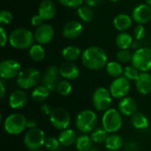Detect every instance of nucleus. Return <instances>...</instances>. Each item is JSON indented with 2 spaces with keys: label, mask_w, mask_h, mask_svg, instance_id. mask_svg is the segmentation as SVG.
Wrapping results in <instances>:
<instances>
[{
  "label": "nucleus",
  "mask_w": 151,
  "mask_h": 151,
  "mask_svg": "<svg viewBox=\"0 0 151 151\" xmlns=\"http://www.w3.org/2000/svg\"><path fill=\"white\" fill-rule=\"evenodd\" d=\"M81 63L88 70L98 71L106 66L108 57L104 49L97 46L87 48L81 55Z\"/></svg>",
  "instance_id": "obj_1"
},
{
  "label": "nucleus",
  "mask_w": 151,
  "mask_h": 151,
  "mask_svg": "<svg viewBox=\"0 0 151 151\" xmlns=\"http://www.w3.org/2000/svg\"><path fill=\"white\" fill-rule=\"evenodd\" d=\"M35 41V35L26 27H18L9 35L10 45L16 50L29 49Z\"/></svg>",
  "instance_id": "obj_2"
},
{
  "label": "nucleus",
  "mask_w": 151,
  "mask_h": 151,
  "mask_svg": "<svg viewBox=\"0 0 151 151\" xmlns=\"http://www.w3.org/2000/svg\"><path fill=\"white\" fill-rule=\"evenodd\" d=\"M27 128V119L21 113H12L4 121V131L11 135H19Z\"/></svg>",
  "instance_id": "obj_3"
},
{
  "label": "nucleus",
  "mask_w": 151,
  "mask_h": 151,
  "mask_svg": "<svg viewBox=\"0 0 151 151\" xmlns=\"http://www.w3.org/2000/svg\"><path fill=\"white\" fill-rule=\"evenodd\" d=\"M97 121L98 118L95 111L91 110H83L77 114L75 126L81 133L88 134L96 128Z\"/></svg>",
  "instance_id": "obj_4"
},
{
  "label": "nucleus",
  "mask_w": 151,
  "mask_h": 151,
  "mask_svg": "<svg viewBox=\"0 0 151 151\" xmlns=\"http://www.w3.org/2000/svg\"><path fill=\"white\" fill-rule=\"evenodd\" d=\"M122 114L119 110L110 108L104 111L102 118V125L108 134H115L119 131L122 127Z\"/></svg>",
  "instance_id": "obj_5"
},
{
  "label": "nucleus",
  "mask_w": 151,
  "mask_h": 151,
  "mask_svg": "<svg viewBox=\"0 0 151 151\" xmlns=\"http://www.w3.org/2000/svg\"><path fill=\"white\" fill-rule=\"evenodd\" d=\"M42 78L41 73L33 67L21 70L17 77V84L21 89H30L37 86Z\"/></svg>",
  "instance_id": "obj_6"
},
{
  "label": "nucleus",
  "mask_w": 151,
  "mask_h": 151,
  "mask_svg": "<svg viewBox=\"0 0 151 151\" xmlns=\"http://www.w3.org/2000/svg\"><path fill=\"white\" fill-rule=\"evenodd\" d=\"M46 135L45 133L36 127L33 129H28V131L26 132L24 135V145L25 147L29 150H40L42 146L45 144L46 141Z\"/></svg>",
  "instance_id": "obj_7"
},
{
  "label": "nucleus",
  "mask_w": 151,
  "mask_h": 151,
  "mask_svg": "<svg viewBox=\"0 0 151 151\" xmlns=\"http://www.w3.org/2000/svg\"><path fill=\"white\" fill-rule=\"evenodd\" d=\"M112 96L109 89L104 87L97 88L92 96L94 108L98 111H105L109 110L112 104Z\"/></svg>",
  "instance_id": "obj_8"
},
{
  "label": "nucleus",
  "mask_w": 151,
  "mask_h": 151,
  "mask_svg": "<svg viewBox=\"0 0 151 151\" xmlns=\"http://www.w3.org/2000/svg\"><path fill=\"white\" fill-rule=\"evenodd\" d=\"M132 65L141 73L151 70V49L139 48L133 54Z\"/></svg>",
  "instance_id": "obj_9"
},
{
  "label": "nucleus",
  "mask_w": 151,
  "mask_h": 151,
  "mask_svg": "<svg viewBox=\"0 0 151 151\" xmlns=\"http://www.w3.org/2000/svg\"><path fill=\"white\" fill-rule=\"evenodd\" d=\"M50 121L54 128L62 131L68 128L70 126L71 115L68 111L64 108H55L50 116Z\"/></svg>",
  "instance_id": "obj_10"
},
{
  "label": "nucleus",
  "mask_w": 151,
  "mask_h": 151,
  "mask_svg": "<svg viewBox=\"0 0 151 151\" xmlns=\"http://www.w3.org/2000/svg\"><path fill=\"white\" fill-rule=\"evenodd\" d=\"M130 88V81L126 77L121 76L119 78H115L113 80V81L110 85L109 90L113 98L122 99L127 96Z\"/></svg>",
  "instance_id": "obj_11"
},
{
  "label": "nucleus",
  "mask_w": 151,
  "mask_h": 151,
  "mask_svg": "<svg viewBox=\"0 0 151 151\" xmlns=\"http://www.w3.org/2000/svg\"><path fill=\"white\" fill-rule=\"evenodd\" d=\"M20 72L21 65L15 59H4L0 64V76L3 80H11L18 77Z\"/></svg>",
  "instance_id": "obj_12"
},
{
  "label": "nucleus",
  "mask_w": 151,
  "mask_h": 151,
  "mask_svg": "<svg viewBox=\"0 0 151 151\" xmlns=\"http://www.w3.org/2000/svg\"><path fill=\"white\" fill-rule=\"evenodd\" d=\"M59 76H60L59 67L57 65H50L46 69V71L42 78V85L45 86L50 92L55 91L57 89L58 82L60 81Z\"/></svg>",
  "instance_id": "obj_13"
},
{
  "label": "nucleus",
  "mask_w": 151,
  "mask_h": 151,
  "mask_svg": "<svg viewBox=\"0 0 151 151\" xmlns=\"http://www.w3.org/2000/svg\"><path fill=\"white\" fill-rule=\"evenodd\" d=\"M132 18L138 25H144L151 20V7L147 4H140L134 7Z\"/></svg>",
  "instance_id": "obj_14"
},
{
  "label": "nucleus",
  "mask_w": 151,
  "mask_h": 151,
  "mask_svg": "<svg viewBox=\"0 0 151 151\" xmlns=\"http://www.w3.org/2000/svg\"><path fill=\"white\" fill-rule=\"evenodd\" d=\"M35 40L39 44H47L50 42L55 35L54 28L50 24H42L41 27H37L34 33Z\"/></svg>",
  "instance_id": "obj_15"
},
{
  "label": "nucleus",
  "mask_w": 151,
  "mask_h": 151,
  "mask_svg": "<svg viewBox=\"0 0 151 151\" xmlns=\"http://www.w3.org/2000/svg\"><path fill=\"white\" fill-rule=\"evenodd\" d=\"M59 73L65 80L73 81L80 76V68L74 62L65 61L59 66Z\"/></svg>",
  "instance_id": "obj_16"
},
{
  "label": "nucleus",
  "mask_w": 151,
  "mask_h": 151,
  "mask_svg": "<svg viewBox=\"0 0 151 151\" xmlns=\"http://www.w3.org/2000/svg\"><path fill=\"white\" fill-rule=\"evenodd\" d=\"M118 110L123 116L126 117H132L134 114L137 112L138 105L136 101L129 96H126L119 102Z\"/></svg>",
  "instance_id": "obj_17"
},
{
  "label": "nucleus",
  "mask_w": 151,
  "mask_h": 151,
  "mask_svg": "<svg viewBox=\"0 0 151 151\" xmlns=\"http://www.w3.org/2000/svg\"><path fill=\"white\" fill-rule=\"evenodd\" d=\"M83 32V26L78 20H70L63 27L62 34L67 39H76Z\"/></svg>",
  "instance_id": "obj_18"
},
{
  "label": "nucleus",
  "mask_w": 151,
  "mask_h": 151,
  "mask_svg": "<svg viewBox=\"0 0 151 151\" xmlns=\"http://www.w3.org/2000/svg\"><path fill=\"white\" fill-rule=\"evenodd\" d=\"M9 105L13 110H19L26 106L27 103V95L24 89L14 90L9 96Z\"/></svg>",
  "instance_id": "obj_19"
},
{
  "label": "nucleus",
  "mask_w": 151,
  "mask_h": 151,
  "mask_svg": "<svg viewBox=\"0 0 151 151\" xmlns=\"http://www.w3.org/2000/svg\"><path fill=\"white\" fill-rule=\"evenodd\" d=\"M57 12V6L52 0H42L38 8V14L44 19L50 20L53 19Z\"/></svg>",
  "instance_id": "obj_20"
},
{
  "label": "nucleus",
  "mask_w": 151,
  "mask_h": 151,
  "mask_svg": "<svg viewBox=\"0 0 151 151\" xmlns=\"http://www.w3.org/2000/svg\"><path fill=\"white\" fill-rule=\"evenodd\" d=\"M136 90L142 95H149L151 92V74L148 72L141 73L135 81Z\"/></svg>",
  "instance_id": "obj_21"
},
{
  "label": "nucleus",
  "mask_w": 151,
  "mask_h": 151,
  "mask_svg": "<svg viewBox=\"0 0 151 151\" xmlns=\"http://www.w3.org/2000/svg\"><path fill=\"white\" fill-rule=\"evenodd\" d=\"M133 18L126 13H119L113 19V26L114 27L120 32H125L126 30L129 29L133 25Z\"/></svg>",
  "instance_id": "obj_22"
},
{
  "label": "nucleus",
  "mask_w": 151,
  "mask_h": 151,
  "mask_svg": "<svg viewBox=\"0 0 151 151\" xmlns=\"http://www.w3.org/2000/svg\"><path fill=\"white\" fill-rule=\"evenodd\" d=\"M58 138V141H59L61 146L70 147V146L75 144L78 136H77L76 132L73 129L66 128L60 132Z\"/></svg>",
  "instance_id": "obj_23"
},
{
  "label": "nucleus",
  "mask_w": 151,
  "mask_h": 151,
  "mask_svg": "<svg viewBox=\"0 0 151 151\" xmlns=\"http://www.w3.org/2000/svg\"><path fill=\"white\" fill-rule=\"evenodd\" d=\"M82 52L81 49L74 45H70L63 49L62 50V57L64 59L69 62H75L79 58H81Z\"/></svg>",
  "instance_id": "obj_24"
},
{
  "label": "nucleus",
  "mask_w": 151,
  "mask_h": 151,
  "mask_svg": "<svg viewBox=\"0 0 151 151\" xmlns=\"http://www.w3.org/2000/svg\"><path fill=\"white\" fill-rule=\"evenodd\" d=\"M104 145L106 150L109 151H118L123 147L124 142L120 135L117 134H111V135H108Z\"/></svg>",
  "instance_id": "obj_25"
},
{
  "label": "nucleus",
  "mask_w": 151,
  "mask_h": 151,
  "mask_svg": "<svg viewBox=\"0 0 151 151\" xmlns=\"http://www.w3.org/2000/svg\"><path fill=\"white\" fill-rule=\"evenodd\" d=\"M115 42L119 50H128L133 45L134 38L130 34L127 32H121L117 35Z\"/></svg>",
  "instance_id": "obj_26"
},
{
  "label": "nucleus",
  "mask_w": 151,
  "mask_h": 151,
  "mask_svg": "<svg viewBox=\"0 0 151 151\" xmlns=\"http://www.w3.org/2000/svg\"><path fill=\"white\" fill-rule=\"evenodd\" d=\"M131 123L132 126L138 130L147 129L150 125L148 117L142 112H136L135 114H134L131 117Z\"/></svg>",
  "instance_id": "obj_27"
},
{
  "label": "nucleus",
  "mask_w": 151,
  "mask_h": 151,
  "mask_svg": "<svg viewBox=\"0 0 151 151\" xmlns=\"http://www.w3.org/2000/svg\"><path fill=\"white\" fill-rule=\"evenodd\" d=\"M50 91L42 84L34 88L31 93L32 99L36 103H42L50 96Z\"/></svg>",
  "instance_id": "obj_28"
},
{
  "label": "nucleus",
  "mask_w": 151,
  "mask_h": 151,
  "mask_svg": "<svg viewBox=\"0 0 151 151\" xmlns=\"http://www.w3.org/2000/svg\"><path fill=\"white\" fill-rule=\"evenodd\" d=\"M93 141L88 134H82L81 135L78 136L76 142H75V147L78 150V151H88L93 146Z\"/></svg>",
  "instance_id": "obj_29"
},
{
  "label": "nucleus",
  "mask_w": 151,
  "mask_h": 151,
  "mask_svg": "<svg viewBox=\"0 0 151 151\" xmlns=\"http://www.w3.org/2000/svg\"><path fill=\"white\" fill-rule=\"evenodd\" d=\"M29 57L35 62H41L44 59L46 53L42 44H33L29 48Z\"/></svg>",
  "instance_id": "obj_30"
},
{
  "label": "nucleus",
  "mask_w": 151,
  "mask_h": 151,
  "mask_svg": "<svg viewBox=\"0 0 151 151\" xmlns=\"http://www.w3.org/2000/svg\"><path fill=\"white\" fill-rule=\"evenodd\" d=\"M105 69H106V73L111 77H113V78L121 77L124 74V69L119 61L118 62L117 61L108 62L105 66Z\"/></svg>",
  "instance_id": "obj_31"
},
{
  "label": "nucleus",
  "mask_w": 151,
  "mask_h": 151,
  "mask_svg": "<svg viewBox=\"0 0 151 151\" xmlns=\"http://www.w3.org/2000/svg\"><path fill=\"white\" fill-rule=\"evenodd\" d=\"M77 14L81 20L85 23H89L94 19V11L88 5H81L77 9Z\"/></svg>",
  "instance_id": "obj_32"
},
{
  "label": "nucleus",
  "mask_w": 151,
  "mask_h": 151,
  "mask_svg": "<svg viewBox=\"0 0 151 151\" xmlns=\"http://www.w3.org/2000/svg\"><path fill=\"white\" fill-rule=\"evenodd\" d=\"M90 137L94 143L101 144V143L105 142V141L108 137V133L104 127H98V128H95L91 132Z\"/></svg>",
  "instance_id": "obj_33"
},
{
  "label": "nucleus",
  "mask_w": 151,
  "mask_h": 151,
  "mask_svg": "<svg viewBox=\"0 0 151 151\" xmlns=\"http://www.w3.org/2000/svg\"><path fill=\"white\" fill-rule=\"evenodd\" d=\"M57 92L61 96H68L73 91V86L68 80L60 81L57 87Z\"/></svg>",
  "instance_id": "obj_34"
},
{
  "label": "nucleus",
  "mask_w": 151,
  "mask_h": 151,
  "mask_svg": "<svg viewBox=\"0 0 151 151\" xmlns=\"http://www.w3.org/2000/svg\"><path fill=\"white\" fill-rule=\"evenodd\" d=\"M140 73V71L133 65L126 66L124 68V77H126L129 81H135L139 77Z\"/></svg>",
  "instance_id": "obj_35"
},
{
  "label": "nucleus",
  "mask_w": 151,
  "mask_h": 151,
  "mask_svg": "<svg viewBox=\"0 0 151 151\" xmlns=\"http://www.w3.org/2000/svg\"><path fill=\"white\" fill-rule=\"evenodd\" d=\"M44 147L49 151H57L60 147V142L58 138L55 136H49L46 138Z\"/></svg>",
  "instance_id": "obj_36"
},
{
  "label": "nucleus",
  "mask_w": 151,
  "mask_h": 151,
  "mask_svg": "<svg viewBox=\"0 0 151 151\" xmlns=\"http://www.w3.org/2000/svg\"><path fill=\"white\" fill-rule=\"evenodd\" d=\"M116 57L119 63L127 64V63L132 62L133 54H131V52L128 50H119L117 52Z\"/></svg>",
  "instance_id": "obj_37"
},
{
  "label": "nucleus",
  "mask_w": 151,
  "mask_h": 151,
  "mask_svg": "<svg viewBox=\"0 0 151 151\" xmlns=\"http://www.w3.org/2000/svg\"><path fill=\"white\" fill-rule=\"evenodd\" d=\"M62 5L67 7V8H79L82 5V4L85 2V0H58Z\"/></svg>",
  "instance_id": "obj_38"
},
{
  "label": "nucleus",
  "mask_w": 151,
  "mask_h": 151,
  "mask_svg": "<svg viewBox=\"0 0 151 151\" xmlns=\"http://www.w3.org/2000/svg\"><path fill=\"white\" fill-rule=\"evenodd\" d=\"M13 19L12 13L10 11L3 10L0 12V24L1 25H8Z\"/></svg>",
  "instance_id": "obj_39"
},
{
  "label": "nucleus",
  "mask_w": 151,
  "mask_h": 151,
  "mask_svg": "<svg viewBox=\"0 0 151 151\" xmlns=\"http://www.w3.org/2000/svg\"><path fill=\"white\" fill-rule=\"evenodd\" d=\"M146 35V29L143 25H137L134 29V36L135 40L141 41Z\"/></svg>",
  "instance_id": "obj_40"
},
{
  "label": "nucleus",
  "mask_w": 151,
  "mask_h": 151,
  "mask_svg": "<svg viewBox=\"0 0 151 151\" xmlns=\"http://www.w3.org/2000/svg\"><path fill=\"white\" fill-rule=\"evenodd\" d=\"M44 22V19L39 15V14H36V15H34L31 19V25L34 27H41Z\"/></svg>",
  "instance_id": "obj_41"
},
{
  "label": "nucleus",
  "mask_w": 151,
  "mask_h": 151,
  "mask_svg": "<svg viewBox=\"0 0 151 151\" xmlns=\"http://www.w3.org/2000/svg\"><path fill=\"white\" fill-rule=\"evenodd\" d=\"M0 35H1V46L4 47L7 42H9V37L7 36V33L3 27H0Z\"/></svg>",
  "instance_id": "obj_42"
},
{
  "label": "nucleus",
  "mask_w": 151,
  "mask_h": 151,
  "mask_svg": "<svg viewBox=\"0 0 151 151\" xmlns=\"http://www.w3.org/2000/svg\"><path fill=\"white\" fill-rule=\"evenodd\" d=\"M53 109L51 108V106L48 104H43L41 106V111L45 115V116H50L51 112H52Z\"/></svg>",
  "instance_id": "obj_43"
},
{
  "label": "nucleus",
  "mask_w": 151,
  "mask_h": 151,
  "mask_svg": "<svg viewBox=\"0 0 151 151\" xmlns=\"http://www.w3.org/2000/svg\"><path fill=\"white\" fill-rule=\"evenodd\" d=\"M102 0H85V3L88 6L93 8V7H96L97 5H99L101 4Z\"/></svg>",
  "instance_id": "obj_44"
},
{
  "label": "nucleus",
  "mask_w": 151,
  "mask_h": 151,
  "mask_svg": "<svg viewBox=\"0 0 151 151\" xmlns=\"http://www.w3.org/2000/svg\"><path fill=\"white\" fill-rule=\"evenodd\" d=\"M138 150V146L134 142H128L126 145V151H137Z\"/></svg>",
  "instance_id": "obj_45"
},
{
  "label": "nucleus",
  "mask_w": 151,
  "mask_h": 151,
  "mask_svg": "<svg viewBox=\"0 0 151 151\" xmlns=\"http://www.w3.org/2000/svg\"><path fill=\"white\" fill-rule=\"evenodd\" d=\"M0 88H1V94H0V97L1 99H3L5 96V86H4V81L2 79L0 81Z\"/></svg>",
  "instance_id": "obj_46"
},
{
  "label": "nucleus",
  "mask_w": 151,
  "mask_h": 151,
  "mask_svg": "<svg viewBox=\"0 0 151 151\" xmlns=\"http://www.w3.org/2000/svg\"><path fill=\"white\" fill-rule=\"evenodd\" d=\"M36 127H37V124L35 119H27V128L28 129H33V128H36Z\"/></svg>",
  "instance_id": "obj_47"
},
{
  "label": "nucleus",
  "mask_w": 151,
  "mask_h": 151,
  "mask_svg": "<svg viewBox=\"0 0 151 151\" xmlns=\"http://www.w3.org/2000/svg\"><path fill=\"white\" fill-rule=\"evenodd\" d=\"M88 151H100V150H99V149H98V148H96V147H92V148H91V149H90V150H89Z\"/></svg>",
  "instance_id": "obj_48"
},
{
  "label": "nucleus",
  "mask_w": 151,
  "mask_h": 151,
  "mask_svg": "<svg viewBox=\"0 0 151 151\" xmlns=\"http://www.w3.org/2000/svg\"><path fill=\"white\" fill-rule=\"evenodd\" d=\"M145 2H146V4H149V5L151 7V0H145Z\"/></svg>",
  "instance_id": "obj_49"
},
{
  "label": "nucleus",
  "mask_w": 151,
  "mask_h": 151,
  "mask_svg": "<svg viewBox=\"0 0 151 151\" xmlns=\"http://www.w3.org/2000/svg\"><path fill=\"white\" fill-rule=\"evenodd\" d=\"M111 2H112V3H118V2H119L120 0H110Z\"/></svg>",
  "instance_id": "obj_50"
},
{
  "label": "nucleus",
  "mask_w": 151,
  "mask_h": 151,
  "mask_svg": "<svg viewBox=\"0 0 151 151\" xmlns=\"http://www.w3.org/2000/svg\"><path fill=\"white\" fill-rule=\"evenodd\" d=\"M31 151H42V150H41V149H40V150H31Z\"/></svg>",
  "instance_id": "obj_51"
}]
</instances>
